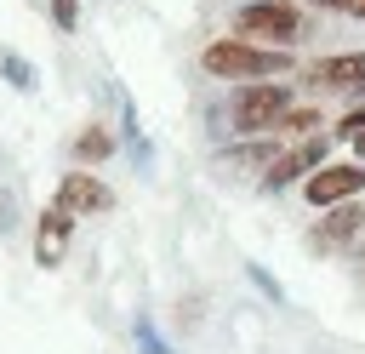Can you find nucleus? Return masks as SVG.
Listing matches in <instances>:
<instances>
[{
	"instance_id": "16",
	"label": "nucleus",
	"mask_w": 365,
	"mask_h": 354,
	"mask_svg": "<svg viewBox=\"0 0 365 354\" xmlns=\"http://www.w3.org/2000/svg\"><path fill=\"white\" fill-rule=\"evenodd\" d=\"M302 6H314V11H359V0H302Z\"/></svg>"
},
{
	"instance_id": "17",
	"label": "nucleus",
	"mask_w": 365,
	"mask_h": 354,
	"mask_svg": "<svg viewBox=\"0 0 365 354\" xmlns=\"http://www.w3.org/2000/svg\"><path fill=\"white\" fill-rule=\"evenodd\" d=\"M354 154H359V160H365V131H359V137H354Z\"/></svg>"
},
{
	"instance_id": "7",
	"label": "nucleus",
	"mask_w": 365,
	"mask_h": 354,
	"mask_svg": "<svg viewBox=\"0 0 365 354\" xmlns=\"http://www.w3.org/2000/svg\"><path fill=\"white\" fill-rule=\"evenodd\" d=\"M325 148H331V143H325V131H319V137H302L297 148L274 154V160H268V171H262V188H285V183H302L308 171H319V166H325Z\"/></svg>"
},
{
	"instance_id": "3",
	"label": "nucleus",
	"mask_w": 365,
	"mask_h": 354,
	"mask_svg": "<svg viewBox=\"0 0 365 354\" xmlns=\"http://www.w3.org/2000/svg\"><path fill=\"white\" fill-rule=\"evenodd\" d=\"M240 34L291 46V40H302V11H297V0H251V6H240Z\"/></svg>"
},
{
	"instance_id": "8",
	"label": "nucleus",
	"mask_w": 365,
	"mask_h": 354,
	"mask_svg": "<svg viewBox=\"0 0 365 354\" xmlns=\"http://www.w3.org/2000/svg\"><path fill=\"white\" fill-rule=\"evenodd\" d=\"M57 200L68 206V211H80V217H103V211H114V188L97 177V171H63V183H57Z\"/></svg>"
},
{
	"instance_id": "4",
	"label": "nucleus",
	"mask_w": 365,
	"mask_h": 354,
	"mask_svg": "<svg viewBox=\"0 0 365 354\" xmlns=\"http://www.w3.org/2000/svg\"><path fill=\"white\" fill-rule=\"evenodd\" d=\"M365 188V160H325L319 171H308L302 177V194H308V206H342V200H354Z\"/></svg>"
},
{
	"instance_id": "15",
	"label": "nucleus",
	"mask_w": 365,
	"mask_h": 354,
	"mask_svg": "<svg viewBox=\"0 0 365 354\" xmlns=\"http://www.w3.org/2000/svg\"><path fill=\"white\" fill-rule=\"evenodd\" d=\"M137 337H143V343H148V354H171V348H165V343H160V337H154V325H148V320H137Z\"/></svg>"
},
{
	"instance_id": "1",
	"label": "nucleus",
	"mask_w": 365,
	"mask_h": 354,
	"mask_svg": "<svg viewBox=\"0 0 365 354\" xmlns=\"http://www.w3.org/2000/svg\"><path fill=\"white\" fill-rule=\"evenodd\" d=\"M200 69L211 80H274V74H291V51L251 34H222L200 51Z\"/></svg>"
},
{
	"instance_id": "6",
	"label": "nucleus",
	"mask_w": 365,
	"mask_h": 354,
	"mask_svg": "<svg viewBox=\"0 0 365 354\" xmlns=\"http://www.w3.org/2000/svg\"><path fill=\"white\" fill-rule=\"evenodd\" d=\"M365 234V206L342 200V206H325V217L308 228V251H342Z\"/></svg>"
},
{
	"instance_id": "9",
	"label": "nucleus",
	"mask_w": 365,
	"mask_h": 354,
	"mask_svg": "<svg viewBox=\"0 0 365 354\" xmlns=\"http://www.w3.org/2000/svg\"><path fill=\"white\" fill-rule=\"evenodd\" d=\"M314 80L331 91H365V51H336L314 63Z\"/></svg>"
},
{
	"instance_id": "19",
	"label": "nucleus",
	"mask_w": 365,
	"mask_h": 354,
	"mask_svg": "<svg viewBox=\"0 0 365 354\" xmlns=\"http://www.w3.org/2000/svg\"><path fill=\"white\" fill-rule=\"evenodd\" d=\"M359 17H365V0H359Z\"/></svg>"
},
{
	"instance_id": "10",
	"label": "nucleus",
	"mask_w": 365,
	"mask_h": 354,
	"mask_svg": "<svg viewBox=\"0 0 365 354\" xmlns=\"http://www.w3.org/2000/svg\"><path fill=\"white\" fill-rule=\"evenodd\" d=\"M108 154H114V131H108V126L91 120V126L74 131V160H80V166H97V160H108Z\"/></svg>"
},
{
	"instance_id": "11",
	"label": "nucleus",
	"mask_w": 365,
	"mask_h": 354,
	"mask_svg": "<svg viewBox=\"0 0 365 354\" xmlns=\"http://www.w3.org/2000/svg\"><path fill=\"white\" fill-rule=\"evenodd\" d=\"M0 74H6L17 91H34V63H29L23 51H11V46H0Z\"/></svg>"
},
{
	"instance_id": "13",
	"label": "nucleus",
	"mask_w": 365,
	"mask_h": 354,
	"mask_svg": "<svg viewBox=\"0 0 365 354\" xmlns=\"http://www.w3.org/2000/svg\"><path fill=\"white\" fill-rule=\"evenodd\" d=\"M51 23H57L63 34H74V23H80V0H51Z\"/></svg>"
},
{
	"instance_id": "18",
	"label": "nucleus",
	"mask_w": 365,
	"mask_h": 354,
	"mask_svg": "<svg viewBox=\"0 0 365 354\" xmlns=\"http://www.w3.org/2000/svg\"><path fill=\"white\" fill-rule=\"evenodd\" d=\"M354 274H359V285H365V251H359V268H354Z\"/></svg>"
},
{
	"instance_id": "2",
	"label": "nucleus",
	"mask_w": 365,
	"mask_h": 354,
	"mask_svg": "<svg viewBox=\"0 0 365 354\" xmlns=\"http://www.w3.org/2000/svg\"><path fill=\"white\" fill-rule=\"evenodd\" d=\"M285 108H291V91L279 80H245L228 103V120H234L240 137H257V131H274Z\"/></svg>"
},
{
	"instance_id": "12",
	"label": "nucleus",
	"mask_w": 365,
	"mask_h": 354,
	"mask_svg": "<svg viewBox=\"0 0 365 354\" xmlns=\"http://www.w3.org/2000/svg\"><path fill=\"white\" fill-rule=\"evenodd\" d=\"M308 126H319V108H285L274 131H308Z\"/></svg>"
},
{
	"instance_id": "14",
	"label": "nucleus",
	"mask_w": 365,
	"mask_h": 354,
	"mask_svg": "<svg viewBox=\"0 0 365 354\" xmlns=\"http://www.w3.org/2000/svg\"><path fill=\"white\" fill-rule=\"evenodd\" d=\"M359 131H365V103H359V108H348V114H342V126H336V137H342V143H354V137H359Z\"/></svg>"
},
{
	"instance_id": "5",
	"label": "nucleus",
	"mask_w": 365,
	"mask_h": 354,
	"mask_svg": "<svg viewBox=\"0 0 365 354\" xmlns=\"http://www.w3.org/2000/svg\"><path fill=\"white\" fill-rule=\"evenodd\" d=\"M74 217H80V211H68L63 200H51V206L40 211V223H34V263H40V268H57V263L68 257Z\"/></svg>"
}]
</instances>
